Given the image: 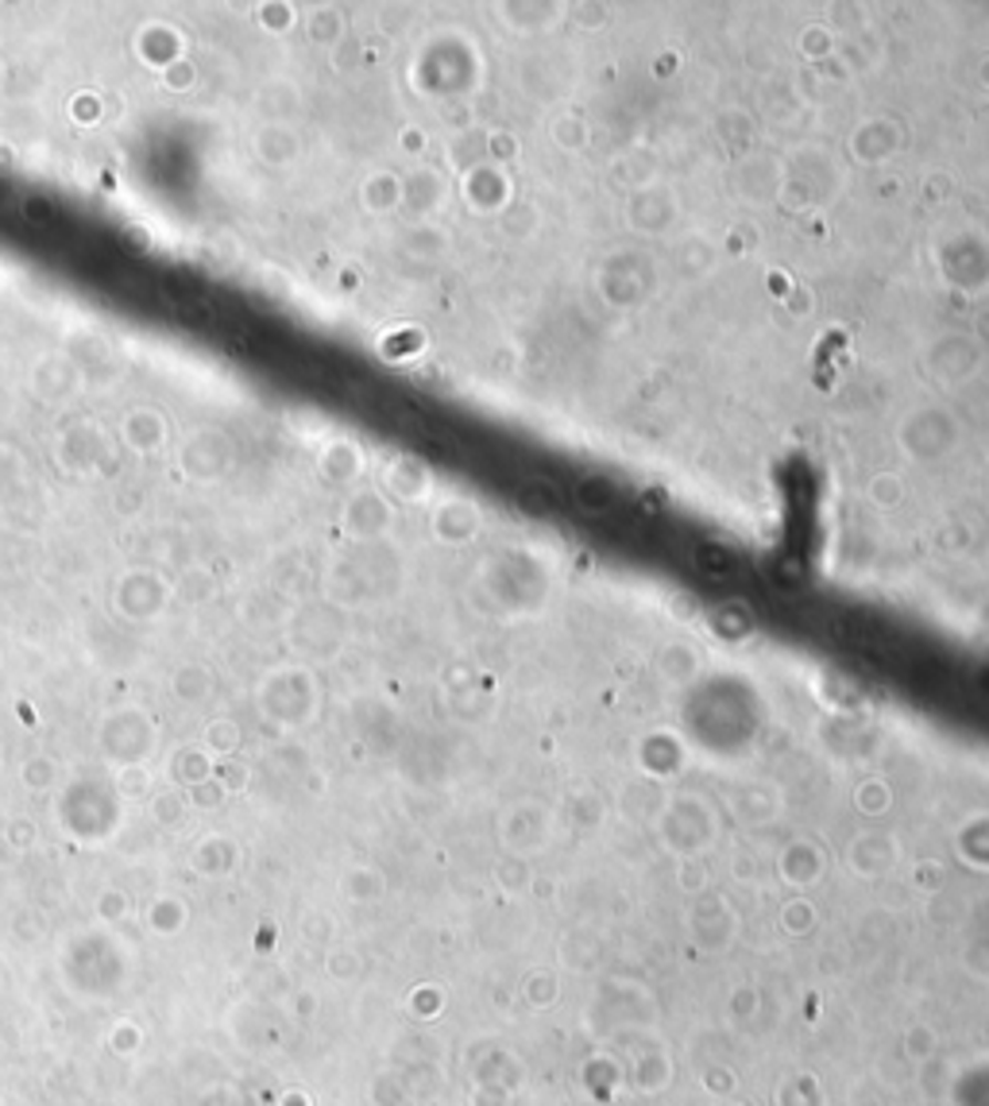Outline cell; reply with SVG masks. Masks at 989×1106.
<instances>
[{
  "label": "cell",
  "instance_id": "cell-1",
  "mask_svg": "<svg viewBox=\"0 0 989 1106\" xmlns=\"http://www.w3.org/2000/svg\"><path fill=\"white\" fill-rule=\"evenodd\" d=\"M514 499H518V507H522V511H530V515H556V511H564V492L556 488L549 476H541V473H533L525 484H514Z\"/></svg>",
  "mask_w": 989,
  "mask_h": 1106
},
{
  "label": "cell",
  "instance_id": "cell-2",
  "mask_svg": "<svg viewBox=\"0 0 989 1106\" xmlns=\"http://www.w3.org/2000/svg\"><path fill=\"white\" fill-rule=\"evenodd\" d=\"M576 496L584 499L592 511H603V507L615 504V488L607 480H587V484H576Z\"/></svg>",
  "mask_w": 989,
  "mask_h": 1106
},
{
  "label": "cell",
  "instance_id": "cell-3",
  "mask_svg": "<svg viewBox=\"0 0 989 1106\" xmlns=\"http://www.w3.org/2000/svg\"><path fill=\"white\" fill-rule=\"evenodd\" d=\"M700 561L704 565H716V569H727V565H731V557L719 554V550H700Z\"/></svg>",
  "mask_w": 989,
  "mask_h": 1106
}]
</instances>
